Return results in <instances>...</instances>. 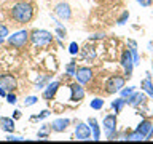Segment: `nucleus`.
Returning <instances> with one entry per match:
<instances>
[{
	"label": "nucleus",
	"mask_w": 153,
	"mask_h": 144,
	"mask_svg": "<svg viewBox=\"0 0 153 144\" xmlns=\"http://www.w3.org/2000/svg\"><path fill=\"white\" fill-rule=\"evenodd\" d=\"M50 114H51L50 110H48V109H45V110H42L40 114H37V115H32V117H30V120H43V118H46Z\"/></svg>",
	"instance_id": "cd10ccee"
},
{
	"label": "nucleus",
	"mask_w": 153,
	"mask_h": 144,
	"mask_svg": "<svg viewBox=\"0 0 153 144\" xmlns=\"http://www.w3.org/2000/svg\"><path fill=\"white\" fill-rule=\"evenodd\" d=\"M124 77L121 75H112L110 79L107 80V83H105V91H107L108 94H113V93H118V91H121L124 88Z\"/></svg>",
	"instance_id": "39448f33"
},
{
	"label": "nucleus",
	"mask_w": 153,
	"mask_h": 144,
	"mask_svg": "<svg viewBox=\"0 0 153 144\" xmlns=\"http://www.w3.org/2000/svg\"><path fill=\"white\" fill-rule=\"evenodd\" d=\"M7 103H8V104H16V103H18V98H16V94L10 91V93L7 94Z\"/></svg>",
	"instance_id": "7c9ffc66"
},
{
	"label": "nucleus",
	"mask_w": 153,
	"mask_h": 144,
	"mask_svg": "<svg viewBox=\"0 0 153 144\" xmlns=\"http://www.w3.org/2000/svg\"><path fill=\"white\" fill-rule=\"evenodd\" d=\"M75 77H76V82H80L81 85L89 83L91 79H93V70H91L89 67H78Z\"/></svg>",
	"instance_id": "6e6552de"
},
{
	"label": "nucleus",
	"mask_w": 153,
	"mask_h": 144,
	"mask_svg": "<svg viewBox=\"0 0 153 144\" xmlns=\"http://www.w3.org/2000/svg\"><path fill=\"white\" fill-rule=\"evenodd\" d=\"M69 88H70V99H72V101L80 103V101L85 98V90H83V86H81L80 82H78V83L69 85Z\"/></svg>",
	"instance_id": "1a4fd4ad"
},
{
	"label": "nucleus",
	"mask_w": 153,
	"mask_h": 144,
	"mask_svg": "<svg viewBox=\"0 0 153 144\" xmlns=\"http://www.w3.org/2000/svg\"><path fill=\"white\" fill-rule=\"evenodd\" d=\"M121 66L124 69V75H126V79H131L132 67H134V59H132L131 50H124L123 51V55H121Z\"/></svg>",
	"instance_id": "0eeeda50"
},
{
	"label": "nucleus",
	"mask_w": 153,
	"mask_h": 144,
	"mask_svg": "<svg viewBox=\"0 0 153 144\" xmlns=\"http://www.w3.org/2000/svg\"><path fill=\"white\" fill-rule=\"evenodd\" d=\"M140 88L145 91V93L150 96V98H153V80H152V77H147L145 80H142Z\"/></svg>",
	"instance_id": "6ab92c4d"
},
{
	"label": "nucleus",
	"mask_w": 153,
	"mask_h": 144,
	"mask_svg": "<svg viewBox=\"0 0 153 144\" xmlns=\"http://www.w3.org/2000/svg\"><path fill=\"white\" fill-rule=\"evenodd\" d=\"M152 122L150 120H147V118H143L140 123L137 125V128H136V131H139V133H142L143 136H145V139L148 138V134H150V131H152Z\"/></svg>",
	"instance_id": "dca6fc26"
},
{
	"label": "nucleus",
	"mask_w": 153,
	"mask_h": 144,
	"mask_svg": "<svg viewBox=\"0 0 153 144\" xmlns=\"http://www.w3.org/2000/svg\"><path fill=\"white\" fill-rule=\"evenodd\" d=\"M50 79H51L50 75H40V77L37 79V82H35V88H37V90H38V88H40V90L45 88V83H46Z\"/></svg>",
	"instance_id": "4be33fe9"
},
{
	"label": "nucleus",
	"mask_w": 153,
	"mask_h": 144,
	"mask_svg": "<svg viewBox=\"0 0 153 144\" xmlns=\"http://www.w3.org/2000/svg\"><path fill=\"white\" fill-rule=\"evenodd\" d=\"M102 127H104V131H105L108 139H117V136H118V133H117V114L105 115Z\"/></svg>",
	"instance_id": "20e7f679"
},
{
	"label": "nucleus",
	"mask_w": 153,
	"mask_h": 144,
	"mask_svg": "<svg viewBox=\"0 0 153 144\" xmlns=\"http://www.w3.org/2000/svg\"><path fill=\"white\" fill-rule=\"evenodd\" d=\"M7 94H8L7 88H5V86H2V85H0V96H3V98H7Z\"/></svg>",
	"instance_id": "c9c22d12"
},
{
	"label": "nucleus",
	"mask_w": 153,
	"mask_h": 144,
	"mask_svg": "<svg viewBox=\"0 0 153 144\" xmlns=\"http://www.w3.org/2000/svg\"><path fill=\"white\" fill-rule=\"evenodd\" d=\"M8 35H10V31H8V27L5 26V24H2V22H0V45H2V43H3V40H5V38H7Z\"/></svg>",
	"instance_id": "b1692460"
},
{
	"label": "nucleus",
	"mask_w": 153,
	"mask_h": 144,
	"mask_svg": "<svg viewBox=\"0 0 153 144\" xmlns=\"http://www.w3.org/2000/svg\"><path fill=\"white\" fill-rule=\"evenodd\" d=\"M123 139H126V141H143L145 136H143L142 133H139V131H132V133H128Z\"/></svg>",
	"instance_id": "412c9836"
},
{
	"label": "nucleus",
	"mask_w": 153,
	"mask_h": 144,
	"mask_svg": "<svg viewBox=\"0 0 153 144\" xmlns=\"http://www.w3.org/2000/svg\"><path fill=\"white\" fill-rule=\"evenodd\" d=\"M89 106H91V109H94V110H100V109L104 107V99L96 98V99H93L89 103Z\"/></svg>",
	"instance_id": "5701e85b"
},
{
	"label": "nucleus",
	"mask_w": 153,
	"mask_h": 144,
	"mask_svg": "<svg viewBox=\"0 0 153 144\" xmlns=\"http://www.w3.org/2000/svg\"><path fill=\"white\" fill-rule=\"evenodd\" d=\"M152 138H153V125H152V131H150V134H148L147 139H152Z\"/></svg>",
	"instance_id": "58836bf2"
},
{
	"label": "nucleus",
	"mask_w": 153,
	"mask_h": 144,
	"mask_svg": "<svg viewBox=\"0 0 153 144\" xmlns=\"http://www.w3.org/2000/svg\"><path fill=\"white\" fill-rule=\"evenodd\" d=\"M88 125L91 127V131H93V139H94V141H99V139H100V128H99L97 120H96L94 117H91L88 120Z\"/></svg>",
	"instance_id": "a211bd4d"
},
{
	"label": "nucleus",
	"mask_w": 153,
	"mask_h": 144,
	"mask_svg": "<svg viewBox=\"0 0 153 144\" xmlns=\"http://www.w3.org/2000/svg\"><path fill=\"white\" fill-rule=\"evenodd\" d=\"M75 138L80 139V141H88V139H91L93 138L91 127L86 125L85 122H76V125H75Z\"/></svg>",
	"instance_id": "423d86ee"
},
{
	"label": "nucleus",
	"mask_w": 153,
	"mask_h": 144,
	"mask_svg": "<svg viewBox=\"0 0 153 144\" xmlns=\"http://www.w3.org/2000/svg\"><path fill=\"white\" fill-rule=\"evenodd\" d=\"M54 14L57 18H61V19H70L72 18V10H70V7L67 3H57L56 5V8H54Z\"/></svg>",
	"instance_id": "9b49d317"
},
{
	"label": "nucleus",
	"mask_w": 153,
	"mask_h": 144,
	"mask_svg": "<svg viewBox=\"0 0 153 144\" xmlns=\"http://www.w3.org/2000/svg\"><path fill=\"white\" fill-rule=\"evenodd\" d=\"M81 58L85 61H93L96 59V48L93 45H86L83 50H81Z\"/></svg>",
	"instance_id": "f3484780"
},
{
	"label": "nucleus",
	"mask_w": 153,
	"mask_h": 144,
	"mask_svg": "<svg viewBox=\"0 0 153 144\" xmlns=\"http://www.w3.org/2000/svg\"><path fill=\"white\" fill-rule=\"evenodd\" d=\"M38 103V98L37 96H27L26 99H24V107H30V106L37 104Z\"/></svg>",
	"instance_id": "bb28decb"
},
{
	"label": "nucleus",
	"mask_w": 153,
	"mask_h": 144,
	"mask_svg": "<svg viewBox=\"0 0 153 144\" xmlns=\"http://www.w3.org/2000/svg\"><path fill=\"white\" fill-rule=\"evenodd\" d=\"M99 38H104V34H96V35L91 37V40H99Z\"/></svg>",
	"instance_id": "e433bc0d"
},
{
	"label": "nucleus",
	"mask_w": 153,
	"mask_h": 144,
	"mask_svg": "<svg viewBox=\"0 0 153 144\" xmlns=\"http://www.w3.org/2000/svg\"><path fill=\"white\" fill-rule=\"evenodd\" d=\"M145 101H147L145 94H142V93H137V91H134V93H131V94L128 96L126 104H128V106H131V107H139V106L143 104Z\"/></svg>",
	"instance_id": "f8f14e48"
},
{
	"label": "nucleus",
	"mask_w": 153,
	"mask_h": 144,
	"mask_svg": "<svg viewBox=\"0 0 153 144\" xmlns=\"http://www.w3.org/2000/svg\"><path fill=\"white\" fill-rule=\"evenodd\" d=\"M14 118L11 117H0V128L7 133H13L14 131Z\"/></svg>",
	"instance_id": "2eb2a0df"
},
{
	"label": "nucleus",
	"mask_w": 153,
	"mask_h": 144,
	"mask_svg": "<svg viewBox=\"0 0 153 144\" xmlns=\"http://www.w3.org/2000/svg\"><path fill=\"white\" fill-rule=\"evenodd\" d=\"M126 106V98H118V99H113L112 101V109L115 110V114H120L123 110V107Z\"/></svg>",
	"instance_id": "aec40b11"
},
{
	"label": "nucleus",
	"mask_w": 153,
	"mask_h": 144,
	"mask_svg": "<svg viewBox=\"0 0 153 144\" xmlns=\"http://www.w3.org/2000/svg\"><path fill=\"white\" fill-rule=\"evenodd\" d=\"M148 50H150V51H153V42H150V43H148Z\"/></svg>",
	"instance_id": "ea45409f"
},
{
	"label": "nucleus",
	"mask_w": 153,
	"mask_h": 144,
	"mask_svg": "<svg viewBox=\"0 0 153 144\" xmlns=\"http://www.w3.org/2000/svg\"><path fill=\"white\" fill-rule=\"evenodd\" d=\"M134 91H136V86H128V88H123L121 91H120V93H121L123 98H128V96L131 94V93H134Z\"/></svg>",
	"instance_id": "c756f323"
},
{
	"label": "nucleus",
	"mask_w": 153,
	"mask_h": 144,
	"mask_svg": "<svg viewBox=\"0 0 153 144\" xmlns=\"http://www.w3.org/2000/svg\"><path fill=\"white\" fill-rule=\"evenodd\" d=\"M56 34H57V37H61V38H64L67 35V31L64 27H62V24L61 26H56Z\"/></svg>",
	"instance_id": "2f4dec72"
},
{
	"label": "nucleus",
	"mask_w": 153,
	"mask_h": 144,
	"mask_svg": "<svg viewBox=\"0 0 153 144\" xmlns=\"http://www.w3.org/2000/svg\"><path fill=\"white\" fill-rule=\"evenodd\" d=\"M69 51H70V55H76V53L80 51V46H78V43L72 42V43H70V46H69Z\"/></svg>",
	"instance_id": "473e14b6"
},
{
	"label": "nucleus",
	"mask_w": 153,
	"mask_h": 144,
	"mask_svg": "<svg viewBox=\"0 0 153 144\" xmlns=\"http://www.w3.org/2000/svg\"><path fill=\"white\" fill-rule=\"evenodd\" d=\"M29 38H30V34H29L26 29H22V31L14 32L13 35H8L7 42H8V45L13 46V48H24L27 45Z\"/></svg>",
	"instance_id": "7ed1b4c3"
},
{
	"label": "nucleus",
	"mask_w": 153,
	"mask_h": 144,
	"mask_svg": "<svg viewBox=\"0 0 153 144\" xmlns=\"http://www.w3.org/2000/svg\"><path fill=\"white\" fill-rule=\"evenodd\" d=\"M137 3L140 5V7H152L153 0H137Z\"/></svg>",
	"instance_id": "f704fd0d"
},
{
	"label": "nucleus",
	"mask_w": 153,
	"mask_h": 144,
	"mask_svg": "<svg viewBox=\"0 0 153 144\" xmlns=\"http://www.w3.org/2000/svg\"><path fill=\"white\" fill-rule=\"evenodd\" d=\"M59 86H61L59 82H51V83H48L45 91H43V99H45V101H51L53 98H54L56 91L59 90Z\"/></svg>",
	"instance_id": "ddd939ff"
},
{
	"label": "nucleus",
	"mask_w": 153,
	"mask_h": 144,
	"mask_svg": "<svg viewBox=\"0 0 153 144\" xmlns=\"http://www.w3.org/2000/svg\"><path fill=\"white\" fill-rule=\"evenodd\" d=\"M5 139H7V141H24L22 136H14V134H8Z\"/></svg>",
	"instance_id": "72a5a7b5"
},
{
	"label": "nucleus",
	"mask_w": 153,
	"mask_h": 144,
	"mask_svg": "<svg viewBox=\"0 0 153 144\" xmlns=\"http://www.w3.org/2000/svg\"><path fill=\"white\" fill-rule=\"evenodd\" d=\"M11 18L16 24H27L33 18V5L26 0H19L11 7Z\"/></svg>",
	"instance_id": "f257e3e1"
},
{
	"label": "nucleus",
	"mask_w": 153,
	"mask_h": 144,
	"mask_svg": "<svg viewBox=\"0 0 153 144\" xmlns=\"http://www.w3.org/2000/svg\"><path fill=\"white\" fill-rule=\"evenodd\" d=\"M50 131H51V125H50V127H48V125H43L37 136L40 138V139H46V138H48V133H50Z\"/></svg>",
	"instance_id": "393cba45"
},
{
	"label": "nucleus",
	"mask_w": 153,
	"mask_h": 144,
	"mask_svg": "<svg viewBox=\"0 0 153 144\" xmlns=\"http://www.w3.org/2000/svg\"><path fill=\"white\" fill-rule=\"evenodd\" d=\"M30 42L35 46H46L53 42V34L45 29H35L30 32Z\"/></svg>",
	"instance_id": "f03ea898"
},
{
	"label": "nucleus",
	"mask_w": 153,
	"mask_h": 144,
	"mask_svg": "<svg viewBox=\"0 0 153 144\" xmlns=\"http://www.w3.org/2000/svg\"><path fill=\"white\" fill-rule=\"evenodd\" d=\"M69 125H70L69 118H56L54 122L51 123V130L56 131V133H62V131H65V130L69 128Z\"/></svg>",
	"instance_id": "4468645a"
},
{
	"label": "nucleus",
	"mask_w": 153,
	"mask_h": 144,
	"mask_svg": "<svg viewBox=\"0 0 153 144\" xmlns=\"http://www.w3.org/2000/svg\"><path fill=\"white\" fill-rule=\"evenodd\" d=\"M128 19H129V11L126 10V11H123V14L118 18L117 24H118V26H123V24H126V21H128Z\"/></svg>",
	"instance_id": "c85d7f7f"
},
{
	"label": "nucleus",
	"mask_w": 153,
	"mask_h": 144,
	"mask_svg": "<svg viewBox=\"0 0 153 144\" xmlns=\"http://www.w3.org/2000/svg\"><path fill=\"white\" fill-rule=\"evenodd\" d=\"M14 118H21V112L19 110H14Z\"/></svg>",
	"instance_id": "4c0bfd02"
},
{
	"label": "nucleus",
	"mask_w": 153,
	"mask_h": 144,
	"mask_svg": "<svg viewBox=\"0 0 153 144\" xmlns=\"http://www.w3.org/2000/svg\"><path fill=\"white\" fill-rule=\"evenodd\" d=\"M65 72H67V75L75 77V74H76V66H75V61H72V62H69V64L65 66Z\"/></svg>",
	"instance_id": "a878e982"
},
{
	"label": "nucleus",
	"mask_w": 153,
	"mask_h": 144,
	"mask_svg": "<svg viewBox=\"0 0 153 144\" xmlns=\"http://www.w3.org/2000/svg\"><path fill=\"white\" fill-rule=\"evenodd\" d=\"M0 85L5 86L7 91H14L18 86V80L11 74H2L0 75Z\"/></svg>",
	"instance_id": "9d476101"
}]
</instances>
